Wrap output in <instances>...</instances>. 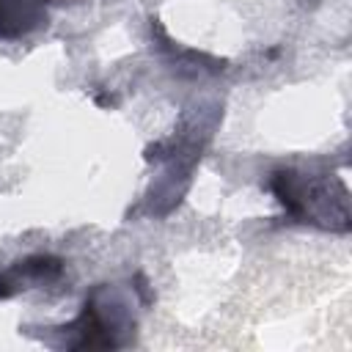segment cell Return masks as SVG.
Instances as JSON below:
<instances>
[{"mask_svg": "<svg viewBox=\"0 0 352 352\" xmlns=\"http://www.w3.org/2000/svg\"><path fill=\"white\" fill-rule=\"evenodd\" d=\"M66 330L77 333V338L69 341L72 349H113L121 346L124 336L135 330V319L107 286H96L88 294L82 314Z\"/></svg>", "mask_w": 352, "mask_h": 352, "instance_id": "7a4b0ae2", "label": "cell"}, {"mask_svg": "<svg viewBox=\"0 0 352 352\" xmlns=\"http://www.w3.org/2000/svg\"><path fill=\"white\" fill-rule=\"evenodd\" d=\"M52 0H0V38L14 41L47 22Z\"/></svg>", "mask_w": 352, "mask_h": 352, "instance_id": "277c9868", "label": "cell"}, {"mask_svg": "<svg viewBox=\"0 0 352 352\" xmlns=\"http://www.w3.org/2000/svg\"><path fill=\"white\" fill-rule=\"evenodd\" d=\"M60 275H63V261L58 256L38 253V256L19 258L8 270L0 272V300L14 297V294L28 292V289H36V286L55 283Z\"/></svg>", "mask_w": 352, "mask_h": 352, "instance_id": "3957f363", "label": "cell"}, {"mask_svg": "<svg viewBox=\"0 0 352 352\" xmlns=\"http://www.w3.org/2000/svg\"><path fill=\"white\" fill-rule=\"evenodd\" d=\"M338 179L314 182L297 170H278L270 179V190L278 195L283 209L300 223H316L330 231H349L346 190L333 195Z\"/></svg>", "mask_w": 352, "mask_h": 352, "instance_id": "6da1fadb", "label": "cell"}]
</instances>
